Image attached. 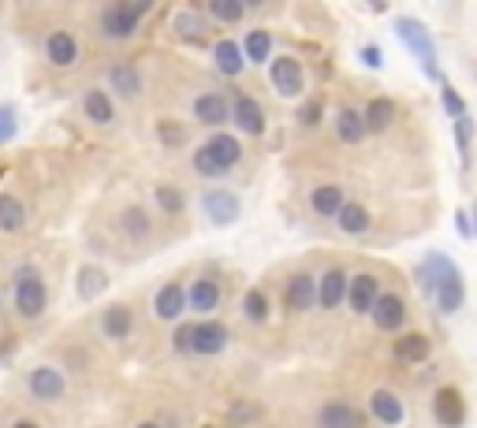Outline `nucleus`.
<instances>
[{"label": "nucleus", "mask_w": 477, "mask_h": 428, "mask_svg": "<svg viewBox=\"0 0 477 428\" xmlns=\"http://www.w3.org/2000/svg\"><path fill=\"white\" fill-rule=\"evenodd\" d=\"M395 38L403 41L411 53L421 60V71H425V79H433V83H440L444 74H440V64H437V45H433V34H429V27H425L421 19H411V15H403V19H395Z\"/></svg>", "instance_id": "1"}, {"label": "nucleus", "mask_w": 477, "mask_h": 428, "mask_svg": "<svg viewBox=\"0 0 477 428\" xmlns=\"http://www.w3.org/2000/svg\"><path fill=\"white\" fill-rule=\"evenodd\" d=\"M45 306H49V287L41 280V272L34 265L15 268V310L27 320H34L45 313Z\"/></svg>", "instance_id": "2"}, {"label": "nucleus", "mask_w": 477, "mask_h": 428, "mask_svg": "<svg viewBox=\"0 0 477 428\" xmlns=\"http://www.w3.org/2000/svg\"><path fill=\"white\" fill-rule=\"evenodd\" d=\"M433 298H437V310L447 313V317L463 310V301H466V284H463V272H459L455 261H451V265L440 272V280L433 284Z\"/></svg>", "instance_id": "3"}, {"label": "nucleus", "mask_w": 477, "mask_h": 428, "mask_svg": "<svg viewBox=\"0 0 477 428\" xmlns=\"http://www.w3.org/2000/svg\"><path fill=\"white\" fill-rule=\"evenodd\" d=\"M269 64V79L276 86L280 97H298L306 90V74H303V64L295 57H276V60H265Z\"/></svg>", "instance_id": "4"}, {"label": "nucleus", "mask_w": 477, "mask_h": 428, "mask_svg": "<svg viewBox=\"0 0 477 428\" xmlns=\"http://www.w3.org/2000/svg\"><path fill=\"white\" fill-rule=\"evenodd\" d=\"M232 332L228 324L220 320H202V324H190V354H220L228 346Z\"/></svg>", "instance_id": "5"}, {"label": "nucleus", "mask_w": 477, "mask_h": 428, "mask_svg": "<svg viewBox=\"0 0 477 428\" xmlns=\"http://www.w3.org/2000/svg\"><path fill=\"white\" fill-rule=\"evenodd\" d=\"M369 317H373V324L381 332H395V328H403V320H407V301L399 294H381V291H376L373 306H369Z\"/></svg>", "instance_id": "6"}, {"label": "nucleus", "mask_w": 477, "mask_h": 428, "mask_svg": "<svg viewBox=\"0 0 477 428\" xmlns=\"http://www.w3.org/2000/svg\"><path fill=\"white\" fill-rule=\"evenodd\" d=\"M202 209H206V216L216 223V228H228V223H235L239 220V197L232 194V190H206L202 194Z\"/></svg>", "instance_id": "7"}, {"label": "nucleus", "mask_w": 477, "mask_h": 428, "mask_svg": "<svg viewBox=\"0 0 477 428\" xmlns=\"http://www.w3.org/2000/svg\"><path fill=\"white\" fill-rule=\"evenodd\" d=\"M228 119H235V127L243 131V135H265V112H261V105L250 93H239V97H232V116Z\"/></svg>", "instance_id": "8"}, {"label": "nucleus", "mask_w": 477, "mask_h": 428, "mask_svg": "<svg viewBox=\"0 0 477 428\" xmlns=\"http://www.w3.org/2000/svg\"><path fill=\"white\" fill-rule=\"evenodd\" d=\"M138 19H142V12H135V8L128 4V0H123V4L105 8V15H102V31H105L112 41H123V38H131V34H135Z\"/></svg>", "instance_id": "9"}, {"label": "nucleus", "mask_w": 477, "mask_h": 428, "mask_svg": "<svg viewBox=\"0 0 477 428\" xmlns=\"http://www.w3.org/2000/svg\"><path fill=\"white\" fill-rule=\"evenodd\" d=\"M284 301H287V310L295 313H306L317 306V280L310 272H298L287 280V291H284Z\"/></svg>", "instance_id": "10"}, {"label": "nucleus", "mask_w": 477, "mask_h": 428, "mask_svg": "<svg viewBox=\"0 0 477 428\" xmlns=\"http://www.w3.org/2000/svg\"><path fill=\"white\" fill-rule=\"evenodd\" d=\"M64 372L57 369V365H38L34 372H31V395L38 398V402H57L60 395H64Z\"/></svg>", "instance_id": "11"}, {"label": "nucleus", "mask_w": 477, "mask_h": 428, "mask_svg": "<svg viewBox=\"0 0 477 428\" xmlns=\"http://www.w3.org/2000/svg\"><path fill=\"white\" fill-rule=\"evenodd\" d=\"M232 116V105L224 93H198L194 97V119L206 123V127H220V123H228Z\"/></svg>", "instance_id": "12"}, {"label": "nucleus", "mask_w": 477, "mask_h": 428, "mask_svg": "<svg viewBox=\"0 0 477 428\" xmlns=\"http://www.w3.org/2000/svg\"><path fill=\"white\" fill-rule=\"evenodd\" d=\"M373 298H376V275H369V272L347 275V291H343V301H347L350 310H355V313H369Z\"/></svg>", "instance_id": "13"}, {"label": "nucleus", "mask_w": 477, "mask_h": 428, "mask_svg": "<svg viewBox=\"0 0 477 428\" xmlns=\"http://www.w3.org/2000/svg\"><path fill=\"white\" fill-rule=\"evenodd\" d=\"M172 27H175V34H180V41H190V45H209V22H206V15H202V12H194V8L175 12Z\"/></svg>", "instance_id": "14"}, {"label": "nucleus", "mask_w": 477, "mask_h": 428, "mask_svg": "<svg viewBox=\"0 0 477 428\" xmlns=\"http://www.w3.org/2000/svg\"><path fill=\"white\" fill-rule=\"evenodd\" d=\"M213 64L220 74H228V79H235V74L246 71V57H243V45L235 38H220L216 48H213Z\"/></svg>", "instance_id": "15"}, {"label": "nucleus", "mask_w": 477, "mask_h": 428, "mask_svg": "<svg viewBox=\"0 0 477 428\" xmlns=\"http://www.w3.org/2000/svg\"><path fill=\"white\" fill-rule=\"evenodd\" d=\"M206 153L213 157V164H216L220 171H232V168L243 161V145H239L235 135H213V138L206 142Z\"/></svg>", "instance_id": "16"}, {"label": "nucleus", "mask_w": 477, "mask_h": 428, "mask_svg": "<svg viewBox=\"0 0 477 428\" xmlns=\"http://www.w3.org/2000/svg\"><path fill=\"white\" fill-rule=\"evenodd\" d=\"M433 414H437V421H440V424H447V428L463 424V421H466L463 395H459L455 388H440V391H437V398H433Z\"/></svg>", "instance_id": "17"}, {"label": "nucleus", "mask_w": 477, "mask_h": 428, "mask_svg": "<svg viewBox=\"0 0 477 428\" xmlns=\"http://www.w3.org/2000/svg\"><path fill=\"white\" fill-rule=\"evenodd\" d=\"M45 57L57 67H71L75 60H79V41H75L67 31H53L45 38Z\"/></svg>", "instance_id": "18"}, {"label": "nucleus", "mask_w": 477, "mask_h": 428, "mask_svg": "<svg viewBox=\"0 0 477 428\" xmlns=\"http://www.w3.org/2000/svg\"><path fill=\"white\" fill-rule=\"evenodd\" d=\"M131 328H135V313H131V306H123V301H116V306H109L105 313H102V332H105V339H128L131 336Z\"/></svg>", "instance_id": "19"}, {"label": "nucleus", "mask_w": 477, "mask_h": 428, "mask_svg": "<svg viewBox=\"0 0 477 428\" xmlns=\"http://www.w3.org/2000/svg\"><path fill=\"white\" fill-rule=\"evenodd\" d=\"M154 310H157L161 320H180L187 313V291L180 284H164L154 298Z\"/></svg>", "instance_id": "20"}, {"label": "nucleus", "mask_w": 477, "mask_h": 428, "mask_svg": "<svg viewBox=\"0 0 477 428\" xmlns=\"http://www.w3.org/2000/svg\"><path fill=\"white\" fill-rule=\"evenodd\" d=\"M343 291H347V272L343 268H329L317 280V306L336 310L340 301H343Z\"/></svg>", "instance_id": "21"}, {"label": "nucleus", "mask_w": 477, "mask_h": 428, "mask_svg": "<svg viewBox=\"0 0 477 428\" xmlns=\"http://www.w3.org/2000/svg\"><path fill=\"white\" fill-rule=\"evenodd\" d=\"M369 414L381 421V424H399L407 417V410H403V402H399V395L395 391H373V398H369Z\"/></svg>", "instance_id": "22"}, {"label": "nucleus", "mask_w": 477, "mask_h": 428, "mask_svg": "<svg viewBox=\"0 0 477 428\" xmlns=\"http://www.w3.org/2000/svg\"><path fill=\"white\" fill-rule=\"evenodd\" d=\"M392 119H395V105L388 97H373L366 112H362V123H366V135H384L392 127Z\"/></svg>", "instance_id": "23"}, {"label": "nucleus", "mask_w": 477, "mask_h": 428, "mask_svg": "<svg viewBox=\"0 0 477 428\" xmlns=\"http://www.w3.org/2000/svg\"><path fill=\"white\" fill-rule=\"evenodd\" d=\"M216 306H220V284L216 280H194V287L187 291V310L209 317Z\"/></svg>", "instance_id": "24"}, {"label": "nucleus", "mask_w": 477, "mask_h": 428, "mask_svg": "<svg viewBox=\"0 0 477 428\" xmlns=\"http://www.w3.org/2000/svg\"><path fill=\"white\" fill-rule=\"evenodd\" d=\"M332 220L340 223L343 235H366L369 231V213H366V205H358V201H347L343 197V205L336 209Z\"/></svg>", "instance_id": "25"}, {"label": "nucleus", "mask_w": 477, "mask_h": 428, "mask_svg": "<svg viewBox=\"0 0 477 428\" xmlns=\"http://www.w3.org/2000/svg\"><path fill=\"white\" fill-rule=\"evenodd\" d=\"M22 228H27V205L15 194H0V231L15 235Z\"/></svg>", "instance_id": "26"}, {"label": "nucleus", "mask_w": 477, "mask_h": 428, "mask_svg": "<svg viewBox=\"0 0 477 428\" xmlns=\"http://www.w3.org/2000/svg\"><path fill=\"white\" fill-rule=\"evenodd\" d=\"M429 339L418 336V332H407V336H399L395 339V358L399 362H407V365H421L425 358H429Z\"/></svg>", "instance_id": "27"}, {"label": "nucleus", "mask_w": 477, "mask_h": 428, "mask_svg": "<svg viewBox=\"0 0 477 428\" xmlns=\"http://www.w3.org/2000/svg\"><path fill=\"white\" fill-rule=\"evenodd\" d=\"M119 228L128 231V239H135V242H146L149 235H154V220H149V213L146 209H138V205H128L119 213Z\"/></svg>", "instance_id": "28"}, {"label": "nucleus", "mask_w": 477, "mask_h": 428, "mask_svg": "<svg viewBox=\"0 0 477 428\" xmlns=\"http://www.w3.org/2000/svg\"><path fill=\"white\" fill-rule=\"evenodd\" d=\"M340 205H343V187H336V183H324V187H317V190L310 194V209H314L321 220H332Z\"/></svg>", "instance_id": "29"}, {"label": "nucleus", "mask_w": 477, "mask_h": 428, "mask_svg": "<svg viewBox=\"0 0 477 428\" xmlns=\"http://www.w3.org/2000/svg\"><path fill=\"white\" fill-rule=\"evenodd\" d=\"M336 138L343 145H358L366 138V123H362L358 109H340V116H336Z\"/></svg>", "instance_id": "30"}, {"label": "nucleus", "mask_w": 477, "mask_h": 428, "mask_svg": "<svg viewBox=\"0 0 477 428\" xmlns=\"http://www.w3.org/2000/svg\"><path fill=\"white\" fill-rule=\"evenodd\" d=\"M317 421H321L324 428H358V424H362V414L350 410V406H343V402H329V406H321Z\"/></svg>", "instance_id": "31"}, {"label": "nucleus", "mask_w": 477, "mask_h": 428, "mask_svg": "<svg viewBox=\"0 0 477 428\" xmlns=\"http://www.w3.org/2000/svg\"><path fill=\"white\" fill-rule=\"evenodd\" d=\"M83 112L93 119V123H112L116 119V105H112V97L105 90H90L83 97Z\"/></svg>", "instance_id": "32"}, {"label": "nucleus", "mask_w": 477, "mask_h": 428, "mask_svg": "<svg viewBox=\"0 0 477 428\" xmlns=\"http://www.w3.org/2000/svg\"><path fill=\"white\" fill-rule=\"evenodd\" d=\"M109 86L119 93V100H135V97H138V90H142L138 71H135V67H128V64L109 71Z\"/></svg>", "instance_id": "33"}, {"label": "nucleus", "mask_w": 477, "mask_h": 428, "mask_svg": "<svg viewBox=\"0 0 477 428\" xmlns=\"http://www.w3.org/2000/svg\"><path fill=\"white\" fill-rule=\"evenodd\" d=\"M239 45H243V57H246L250 64H265L269 53H272V34H269V31H250Z\"/></svg>", "instance_id": "34"}, {"label": "nucleus", "mask_w": 477, "mask_h": 428, "mask_svg": "<svg viewBox=\"0 0 477 428\" xmlns=\"http://www.w3.org/2000/svg\"><path fill=\"white\" fill-rule=\"evenodd\" d=\"M105 287H109V275H105V268L86 265V268L79 272V298H83V301H93V298L102 294Z\"/></svg>", "instance_id": "35"}, {"label": "nucleus", "mask_w": 477, "mask_h": 428, "mask_svg": "<svg viewBox=\"0 0 477 428\" xmlns=\"http://www.w3.org/2000/svg\"><path fill=\"white\" fill-rule=\"evenodd\" d=\"M243 313H246V320H254V324H265L269 320V313H272V306H269V294L265 291H246V298H243Z\"/></svg>", "instance_id": "36"}, {"label": "nucleus", "mask_w": 477, "mask_h": 428, "mask_svg": "<svg viewBox=\"0 0 477 428\" xmlns=\"http://www.w3.org/2000/svg\"><path fill=\"white\" fill-rule=\"evenodd\" d=\"M470 138H473V119L466 112L455 116V145H459V161H463V171H470Z\"/></svg>", "instance_id": "37"}, {"label": "nucleus", "mask_w": 477, "mask_h": 428, "mask_svg": "<svg viewBox=\"0 0 477 428\" xmlns=\"http://www.w3.org/2000/svg\"><path fill=\"white\" fill-rule=\"evenodd\" d=\"M154 197H157V205H161L168 216H180V213H183V205H187L183 190H180V187H168V183H161V187L154 190Z\"/></svg>", "instance_id": "38"}, {"label": "nucleus", "mask_w": 477, "mask_h": 428, "mask_svg": "<svg viewBox=\"0 0 477 428\" xmlns=\"http://www.w3.org/2000/svg\"><path fill=\"white\" fill-rule=\"evenodd\" d=\"M209 15L216 22H239L246 15V4L243 0H209Z\"/></svg>", "instance_id": "39"}, {"label": "nucleus", "mask_w": 477, "mask_h": 428, "mask_svg": "<svg viewBox=\"0 0 477 428\" xmlns=\"http://www.w3.org/2000/svg\"><path fill=\"white\" fill-rule=\"evenodd\" d=\"M440 105H444V112H447L451 119H455L459 112H466V100H463V93H459L455 86H451V83H444V79H440Z\"/></svg>", "instance_id": "40"}, {"label": "nucleus", "mask_w": 477, "mask_h": 428, "mask_svg": "<svg viewBox=\"0 0 477 428\" xmlns=\"http://www.w3.org/2000/svg\"><path fill=\"white\" fill-rule=\"evenodd\" d=\"M19 135V116H15V105H0V145L12 142Z\"/></svg>", "instance_id": "41"}, {"label": "nucleus", "mask_w": 477, "mask_h": 428, "mask_svg": "<svg viewBox=\"0 0 477 428\" xmlns=\"http://www.w3.org/2000/svg\"><path fill=\"white\" fill-rule=\"evenodd\" d=\"M157 135H161V142H164L168 149H175V145H183V138H187V131H183V123H172V119H161V123H157Z\"/></svg>", "instance_id": "42"}, {"label": "nucleus", "mask_w": 477, "mask_h": 428, "mask_svg": "<svg viewBox=\"0 0 477 428\" xmlns=\"http://www.w3.org/2000/svg\"><path fill=\"white\" fill-rule=\"evenodd\" d=\"M194 171H198V175H209V179H216V175H224V171L213 164V157L206 153V145L194 153Z\"/></svg>", "instance_id": "43"}, {"label": "nucleus", "mask_w": 477, "mask_h": 428, "mask_svg": "<svg viewBox=\"0 0 477 428\" xmlns=\"http://www.w3.org/2000/svg\"><path fill=\"white\" fill-rule=\"evenodd\" d=\"M358 60H362L369 71H381V67H384V57H381V48H376V45H366L362 53H358Z\"/></svg>", "instance_id": "44"}, {"label": "nucleus", "mask_w": 477, "mask_h": 428, "mask_svg": "<svg viewBox=\"0 0 477 428\" xmlns=\"http://www.w3.org/2000/svg\"><path fill=\"white\" fill-rule=\"evenodd\" d=\"M172 346L180 350V354H190V324H180V328H175V336H172Z\"/></svg>", "instance_id": "45"}, {"label": "nucleus", "mask_w": 477, "mask_h": 428, "mask_svg": "<svg viewBox=\"0 0 477 428\" xmlns=\"http://www.w3.org/2000/svg\"><path fill=\"white\" fill-rule=\"evenodd\" d=\"M455 228H459V239H463V242L473 239V223H470V213H466V209L455 213Z\"/></svg>", "instance_id": "46"}, {"label": "nucleus", "mask_w": 477, "mask_h": 428, "mask_svg": "<svg viewBox=\"0 0 477 428\" xmlns=\"http://www.w3.org/2000/svg\"><path fill=\"white\" fill-rule=\"evenodd\" d=\"M254 417H258L254 406H232L228 410V421H254Z\"/></svg>", "instance_id": "47"}, {"label": "nucleus", "mask_w": 477, "mask_h": 428, "mask_svg": "<svg viewBox=\"0 0 477 428\" xmlns=\"http://www.w3.org/2000/svg\"><path fill=\"white\" fill-rule=\"evenodd\" d=\"M317 112H321V105H317V100H314V105H310V109L303 112V123H314V119H317Z\"/></svg>", "instance_id": "48"}, {"label": "nucleus", "mask_w": 477, "mask_h": 428, "mask_svg": "<svg viewBox=\"0 0 477 428\" xmlns=\"http://www.w3.org/2000/svg\"><path fill=\"white\" fill-rule=\"evenodd\" d=\"M128 4H131L135 12H149V4H154V0H128Z\"/></svg>", "instance_id": "49"}, {"label": "nucleus", "mask_w": 477, "mask_h": 428, "mask_svg": "<svg viewBox=\"0 0 477 428\" xmlns=\"http://www.w3.org/2000/svg\"><path fill=\"white\" fill-rule=\"evenodd\" d=\"M369 4H373L376 12H384V0H369Z\"/></svg>", "instance_id": "50"}, {"label": "nucleus", "mask_w": 477, "mask_h": 428, "mask_svg": "<svg viewBox=\"0 0 477 428\" xmlns=\"http://www.w3.org/2000/svg\"><path fill=\"white\" fill-rule=\"evenodd\" d=\"M243 4H254L258 8V4H265V0H243Z\"/></svg>", "instance_id": "51"}]
</instances>
